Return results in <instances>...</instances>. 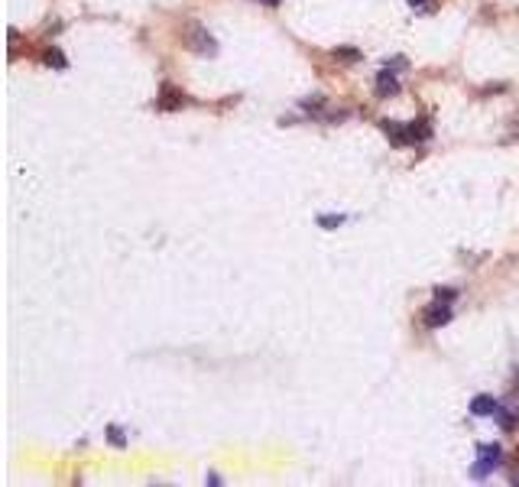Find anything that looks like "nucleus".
Listing matches in <instances>:
<instances>
[{"mask_svg":"<svg viewBox=\"0 0 519 487\" xmlns=\"http://www.w3.org/2000/svg\"><path fill=\"white\" fill-rule=\"evenodd\" d=\"M497 416H500L503 429H513V426H516V412H500V410H497Z\"/></svg>","mask_w":519,"mask_h":487,"instance_id":"nucleus-14","label":"nucleus"},{"mask_svg":"<svg viewBox=\"0 0 519 487\" xmlns=\"http://www.w3.org/2000/svg\"><path fill=\"white\" fill-rule=\"evenodd\" d=\"M477 455H481V461L493 465V468H497V465L503 461V449L497 445V442H493V445H481V449H477Z\"/></svg>","mask_w":519,"mask_h":487,"instance_id":"nucleus-7","label":"nucleus"},{"mask_svg":"<svg viewBox=\"0 0 519 487\" xmlns=\"http://www.w3.org/2000/svg\"><path fill=\"white\" fill-rule=\"evenodd\" d=\"M428 137H432V127L425 121L409 123V143H422V140H428Z\"/></svg>","mask_w":519,"mask_h":487,"instance_id":"nucleus-8","label":"nucleus"},{"mask_svg":"<svg viewBox=\"0 0 519 487\" xmlns=\"http://www.w3.org/2000/svg\"><path fill=\"white\" fill-rule=\"evenodd\" d=\"M383 130H387L389 140L399 143V147H403V143H409V123L403 127V123H396V121H383Z\"/></svg>","mask_w":519,"mask_h":487,"instance_id":"nucleus-6","label":"nucleus"},{"mask_svg":"<svg viewBox=\"0 0 519 487\" xmlns=\"http://www.w3.org/2000/svg\"><path fill=\"white\" fill-rule=\"evenodd\" d=\"M182 104H185V94L176 91L172 84H162V94H160V101H156V107L160 111H179Z\"/></svg>","mask_w":519,"mask_h":487,"instance_id":"nucleus-2","label":"nucleus"},{"mask_svg":"<svg viewBox=\"0 0 519 487\" xmlns=\"http://www.w3.org/2000/svg\"><path fill=\"white\" fill-rule=\"evenodd\" d=\"M497 410H500V403H497L493 396H474V400H471L474 416H497Z\"/></svg>","mask_w":519,"mask_h":487,"instance_id":"nucleus-5","label":"nucleus"},{"mask_svg":"<svg viewBox=\"0 0 519 487\" xmlns=\"http://www.w3.org/2000/svg\"><path fill=\"white\" fill-rule=\"evenodd\" d=\"M107 439H111L117 449H123V432L117 429V426H111V429H107Z\"/></svg>","mask_w":519,"mask_h":487,"instance_id":"nucleus-15","label":"nucleus"},{"mask_svg":"<svg viewBox=\"0 0 519 487\" xmlns=\"http://www.w3.org/2000/svg\"><path fill=\"white\" fill-rule=\"evenodd\" d=\"M393 94H399V82L389 68H383L377 78V98H393Z\"/></svg>","mask_w":519,"mask_h":487,"instance_id":"nucleus-4","label":"nucleus"},{"mask_svg":"<svg viewBox=\"0 0 519 487\" xmlns=\"http://www.w3.org/2000/svg\"><path fill=\"white\" fill-rule=\"evenodd\" d=\"M344 221H348V215H318V227H325V231H334Z\"/></svg>","mask_w":519,"mask_h":487,"instance_id":"nucleus-9","label":"nucleus"},{"mask_svg":"<svg viewBox=\"0 0 519 487\" xmlns=\"http://www.w3.org/2000/svg\"><path fill=\"white\" fill-rule=\"evenodd\" d=\"M458 299V290H448V286H438V290H435V302H454Z\"/></svg>","mask_w":519,"mask_h":487,"instance_id":"nucleus-12","label":"nucleus"},{"mask_svg":"<svg viewBox=\"0 0 519 487\" xmlns=\"http://www.w3.org/2000/svg\"><path fill=\"white\" fill-rule=\"evenodd\" d=\"M263 3H270V7H276V3H279V0H263Z\"/></svg>","mask_w":519,"mask_h":487,"instance_id":"nucleus-17","label":"nucleus"},{"mask_svg":"<svg viewBox=\"0 0 519 487\" xmlns=\"http://www.w3.org/2000/svg\"><path fill=\"white\" fill-rule=\"evenodd\" d=\"M412 10H432V0H409Z\"/></svg>","mask_w":519,"mask_h":487,"instance_id":"nucleus-16","label":"nucleus"},{"mask_svg":"<svg viewBox=\"0 0 519 487\" xmlns=\"http://www.w3.org/2000/svg\"><path fill=\"white\" fill-rule=\"evenodd\" d=\"M451 322V309H448V302H435L432 309H425V325L428 328H442Z\"/></svg>","mask_w":519,"mask_h":487,"instance_id":"nucleus-3","label":"nucleus"},{"mask_svg":"<svg viewBox=\"0 0 519 487\" xmlns=\"http://www.w3.org/2000/svg\"><path fill=\"white\" fill-rule=\"evenodd\" d=\"M185 46L195 49V52H201V56H215V52H217V43L208 36L201 27H195V23H192L189 33H185Z\"/></svg>","mask_w":519,"mask_h":487,"instance_id":"nucleus-1","label":"nucleus"},{"mask_svg":"<svg viewBox=\"0 0 519 487\" xmlns=\"http://www.w3.org/2000/svg\"><path fill=\"white\" fill-rule=\"evenodd\" d=\"M334 59H344V62H357L360 52H357V49H350V46H338V49H334Z\"/></svg>","mask_w":519,"mask_h":487,"instance_id":"nucleus-11","label":"nucleus"},{"mask_svg":"<svg viewBox=\"0 0 519 487\" xmlns=\"http://www.w3.org/2000/svg\"><path fill=\"white\" fill-rule=\"evenodd\" d=\"M490 471H493V465H487V461H477V465L471 468V474H474L477 481H483L487 474H490Z\"/></svg>","mask_w":519,"mask_h":487,"instance_id":"nucleus-13","label":"nucleus"},{"mask_svg":"<svg viewBox=\"0 0 519 487\" xmlns=\"http://www.w3.org/2000/svg\"><path fill=\"white\" fill-rule=\"evenodd\" d=\"M46 66H56V68H65L68 62H65V56H62V52H59V49H46Z\"/></svg>","mask_w":519,"mask_h":487,"instance_id":"nucleus-10","label":"nucleus"}]
</instances>
